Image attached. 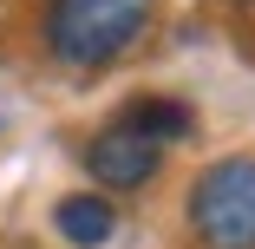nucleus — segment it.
I'll use <instances>...</instances> for the list:
<instances>
[{
	"instance_id": "obj_1",
	"label": "nucleus",
	"mask_w": 255,
	"mask_h": 249,
	"mask_svg": "<svg viewBox=\"0 0 255 249\" xmlns=\"http://www.w3.org/2000/svg\"><path fill=\"white\" fill-rule=\"evenodd\" d=\"M144 7L150 0H46V46L66 66L92 72L144 33Z\"/></svg>"
},
{
	"instance_id": "obj_4",
	"label": "nucleus",
	"mask_w": 255,
	"mask_h": 249,
	"mask_svg": "<svg viewBox=\"0 0 255 249\" xmlns=\"http://www.w3.org/2000/svg\"><path fill=\"white\" fill-rule=\"evenodd\" d=\"M53 230H59L72 249H105L112 230H118V210H112L98 190H72V197L53 204Z\"/></svg>"
},
{
	"instance_id": "obj_5",
	"label": "nucleus",
	"mask_w": 255,
	"mask_h": 249,
	"mask_svg": "<svg viewBox=\"0 0 255 249\" xmlns=\"http://www.w3.org/2000/svg\"><path fill=\"white\" fill-rule=\"evenodd\" d=\"M118 125H131L137 138H150V144H157V151H164V144H177V138H190V105H183V98H137V105L118 118Z\"/></svg>"
},
{
	"instance_id": "obj_2",
	"label": "nucleus",
	"mask_w": 255,
	"mask_h": 249,
	"mask_svg": "<svg viewBox=\"0 0 255 249\" xmlns=\"http://www.w3.org/2000/svg\"><path fill=\"white\" fill-rule=\"evenodd\" d=\"M190 230L203 249H255V158H216L190 184Z\"/></svg>"
},
{
	"instance_id": "obj_3",
	"label": "nucleus",
	"mask_w": 255,
	"mask_h": 249,
	"mask_svg": "<svg viewBox=\"0 0 255 249\" xmlns=\"http://www.w3.org/2000/svg\"><path fill=\"white\" fill-rule=\"evenodd\" d=\"M157 144L137 138L131 125H105L92 144H85V171L105 184V190H144L150 177H157Z\"/></svg>"
}]
</instances>
